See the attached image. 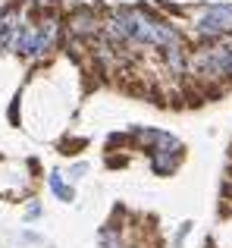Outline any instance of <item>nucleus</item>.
Wrapping results in <instances>:
<instances>
[{
    "label": "nucleus",
    "mask_w": 232,
    "mask_h": 248,
    "mask_svg": "<svg viewBox=\"0 0 232 248\" xmlns=\"http://www.w3.org/2000/svg\"><path fill=\"white\" fill-rule=\"evenodd\" d=\"M232 31V3H210V6H198L195 16V35L201 41L220 44V38H226Z\"/></svg>",
    "instance_id": "f257e3e1"
},
{
    "label": "nucleus",
    "mask_w": 232,
    "mask_h": 248,
    "mask_svg": "<svg viewBox=\"0 0 232 248\" xmlns=\"http://www.w3.org/2000/svg\"><path fill=\"white\" fill-rule=\"evenodd\" d=\"M101 19H104V16H98L91 6H79V10H72L69 19H66L69 38H75V41H82V44L94 41V38L101 35Z\"/></svg>",
    "instance_id": "f03ea898"
},
{
    "label": "nucleus",
    "mask_w": 232,
    "mask_h": 248,
    "mask_svg": "<svg viewBox=\"0 0 232 248\" xmlns=\"http://www.w3.org/2000/svg\"><path fill=\"white\" fill-rule=\"evenodd\" d=\"M188 57H191V50L185 47V41H179V44H166V47H160V60H163V66L170 69L173 76H188Z\"/></svg>",
    "instance_id": "7ed1b4c3"
},
{
    "label": "nucleus",
    "mask_w": 232,
    "mask_h": 248,
    "mask_svg": "<svg viewBox=\"0 0 232 248\" xmlns=\"http://www.w3.org/2000/svg\"><path fill=\"white\" fill-rule=\"evenodd\" d=\"M47 186H50V192H54L60 201H66V204H69V201H75V188L69 186L66 179H63V173H60V170H54V173L47 176Z\"/></svg>",
    "instance_id": "20e7f679"
},
{
    "label": "nucleus",
    "mask_w": 232,
    "mask_h": 248,
    "mask_svg": "<svg viewBox=\"0 0 232 248\" xmlns=\"http://www.w3.org/2000/svg\"><path fill=\"white\" fill-rule=\"evenodd\" d=\"M179 160H182V154H151V170L157 176H170L176 173Z\"/></svg>",
    "instance_id": "39448f33"
},
{
    "label": "nucleus",
    "mask_w": 232,
    "mask_h": 248,
    "mask_svg": "<svg viewBox=\"0 0 232 248\" xmlns=\"http://www.w3.org/2000/svg\"><path fill=\"white\" fill-rule=\"evenodd\" d=\"M101 248H129L122 242V230L116 223H107L104 230H101Z\"/></svg>",
    "instance_id": "423d86ee"
},
{
    "label": "nucleus",
    "mask_w": 232,
    "mask_h": 248,
    "mask_svg": "<svg viewBox=\"0 0 232 248\" xmlns=\"http://www.w3.org/2000/svg\"><path fill=\"white\" fill-rule=\"evenodd\" d=\"M191 232V223H182L179 226V232H176V239H173V248H182V242H185V236Z\"/></svg>",
    "instance_id": "0eeeda50"
},
{
    "label": "nucleus",
    "mask_w": 232,
    "mask_h": 248,
    "mask_svg": "<svg viewBox=\"0 0 232 248\" xmlns=\"http://www.w3.org/2000/svg\"><path fill=\"white\" fill-rule=\"evenodd\" d=\"M41 204H38V201H31V204H25V220H38L41 217Z\"/></svg>",
    "instance_id": "6e6552de"
},
{
    "label": "nucleus",
    "mask_w": 232,
    "mask_h": 248,
    "mask_svg": "<svg viewBox=\"0 0 232 248\" xmlns=\"http://www.w3.org/2000/svg\"><path fill=\"white\" fill-rule=\"evenodd\" d=\"M85 170H88L85 164H75L72 170H69V173H72V179H82V176H85Z\"/></svg>",
    "instance_id": "1a4fd4ad"
}]
</instances>
